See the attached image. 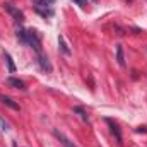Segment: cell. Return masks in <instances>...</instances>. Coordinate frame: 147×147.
Wrapping results in <instances>:
<instances>
[{
	"mask_svg": "<svg viewBox=\"0 0 147 147\" xmlns=\"http://www.w3.org/2000/svg\"><path fill=\"white\" fill-rule=\"evenodd\" d=\"M16 34L19 38V41H22L24 45H29L36 53H41V38L34 29H24V28H17Z\"/></svg>",
	"mask_w": 147,
	"mask_h": 147,
	"instance_id": "cell-1",
	"label": "cell"
},
{
	"mask_svg": "<svg viewBox=\"0 0 147 147\" xmlns=\"http://www.w3.org/2000/svg\"><path fill=\"white\" fill-rule=\"evenodd\" d=\"M3 9H5V10H7V12H9L17 22H22V21H24V14H22V10H19V9H17L16 5H12L10 2H5V3H3Z\"/></svg>",
	"mask_w": 147,
	"mask_h": 147,
	"instance_id": "cell-2",
	"label": "cell"
},
{
	"mask_svg": "<svg viewBox=\"0 0 147 147\" xmlns=\"http://www.w3.org/2000/svg\"><path fill=\"white\" fill-rule=\"evenodd\" d=\"M36 62H38V65H39V69H41L43 72L51 74L53 67H51V63H50V60H48V57H46V55H43V53H38Z\"/></svg>",
	"mask_w": 147,
	"mask_h": 147,
	"instance_id": "cell-3",
	"label": "cell"
},
{
	"mask_svg": "<svg viewBox=\"0 0 147 147\" xmlns=\"http://www.w3.org/2000/svg\"><path fill=\"white\" fill-rule=\"evenodd\" d=\"M53 135L57 137V140H58V142H60L63 147H77V146L72 142V140H70V139H69V137L63 134V132H60V130H57V128L53 130Z\"/></svg>",
	"mask_w": 147,
	"mask_h": 147,
	"instance_id": "cell-4",
	"label": "cell"
},
{
	"mask_svg": "<svg viewBox=\"0 0 147 147\" xmlns=\"http://www.w3.org/2000/svg\"><path fill=\"white\" fill-rule=\"evenodd\" d=\"M7 84H9L10 87H14V89H19V91H26V89H28V87H26V82L21 80V79H17V77H9V79H7Z\"/></svg>",
	"mask_w": 147,
	"mask_h": 147,
	"instance_id": "cell-5",
	"label": "cell"
},
{
	"mask_svg": "<svg viewBox=\"0 0 147 147\" xmlns=\"http://www.w3.org/2000/svg\"><path fill=\"white\" fill-rule=\"evenodd\" d=\"M106 123L110 125V128H111V132H113V135L116 137V142H118V146H121V132H120V127L113 121V120H106Z\"/></svg>",
	"mask_w": 147,
	"mask_h": 147,
	"instance_id": "cell-6",
	"label": "cell"
},
{
	"mask_svg": "<svg viewBox=\"0 0 147 147\" xmlns=\"http://www.w3.org/2000/svg\"><path fill=\"white\" fill-rule=\"evenodd\" d=\"M58 45H60V50H62L63 55H67V57L72 55V50L69 48V45H67V41H65V38L63 36H58Z\"/></svg>",
	"mask_w": 147,
	"mask_h": 147,
	"instance_id": "cell-7",
	"label": "cell"
},
{
	"mask_svg": "<svg viewBox=\"0 0 147 147\" xmlns=\"http://www.w3.org/2000/svg\"><path fill=\"white\" fill-rule=\"evenodd\" d=\"M116 62L121 69H125V55H123V46L121 45L116 46Z\"/></svg>",
	"mask_w": 147,
	"mask_h": 147,
	"instance_id": "cell-8",
	"label": "cell"
},
{
	"mask_svg": "<svg viewBox=\"0 0 147 147\" xmlns=\"http://www.w3.org/2000/svg\"><path fill=\"white\" fill-rule=\"evenodd\" d=\"M0 103L5 105V106H9V108H12V110H19V105L14 103V101H12L10 98H7V96H0Z\"/></svg>",
	"mask_w": 147,
	"mask_h": 147,
	"instance_id": "cell-9",
	"label": "cell"
},
{
	"mask_svg": "<svg viewBox=\"0 0 147 147\" xmlns=\"http://www.w3.org/2000/svg\"><path fill=\"white\" fill-rule=\"evenodd\" d=\"M3 60H5V63H7V67H9V72L10 74L16 72V65H14V62H12V57H10L7 51H3Z\"/></svg>",
	"mask_w": 147,
	"mask_h": 147,
	"instance_id": "cell-10",
	"label": "cell"
},
{
	"mask_svg": "<svg viewBox=\"0 0 147 147\" xmlns=\"http://www.w3.org/2000/svg\"><path fill=\"white\" fill-rule=\"evenodd\" d=\"M36 12L38 14H41L43 17H53V14H55V10L50 7V9H43V7H36Z\"/></svg>",
	"mask_w": 147,
	"mask_h": 147,
	"instance_id": "cell-11",
	"label": "cell"
},
{
	"mask_svg": "<svg viewBox=\"0 0 147 147\" xmlns=\"http://www.w3.org/2000/svg\"><path fill=\"white\" fill-rule=\"evenodd\" d=\"M53 3H55V0H34V5L36 7H43V9H50Z\"/></svg>",
	"mask_w": 147,
	"mask_h": 147,
	"instance_id": "cell-12",
	"label": "cell"
},
{
	"mask_svg": "<svg viewBox=\"0 0 147 147\" xmlns=\"http://www.w3.org/2000/svg\"><path fill=\"white\" fill-rule=\"evenodd\" d=\"M74 113H77L84 121H87L89 120V116H87V113H86V110L82 108V106H74Z\"/></svg>",
	"mask_w": 147,
	"mask_h": 147,
	"instance_id": "cell-13",
	"label": "cell"
},
{
	"mask_svg": "<svg viewBox=\"0 0 147 147\" xmlns=\"http://www.w3.org/2000/svg\"><path fill=\"white\" fill-rule=\"evenodd\" d=\"M77 5H80V7H86V3H87V0H74Z\"/></svg>",
	"mask_w": 147,
	"mask_h": 147,
	"instance_id": "cell-14",
	"label": "cell"
},
{
	"mask_svg": "<svg viewBox=\"0 0 147 147\" xmlns=\"http://www.w3.org/2000/svg\"><path fill=\"white\" fill-rule=\"evenodd\" d=\"M0 125H2V127H3V130H7V123H5V121H3V120H2V118H0Z\"/></svg>",
	"mask_w": 147,
	"mask_h": 147,
	"instance_id": "cell-15",
	"label": "cell"
},
{
	"mask_svg": "<svg viewBox=\"0 0 147 147\" xmlns=\"http://www.w3.org/2000/svg\"><path fill=\"white\" fill-rule=\"evenodd\" d=\"M137 132H147V128H146V127H139V128H137Z\"/></svg>",
	"mask_w": 147,
	"mask_h": 147,
	"instance_id": "cell-16",
	"label": "cell"
}]
</instances>
